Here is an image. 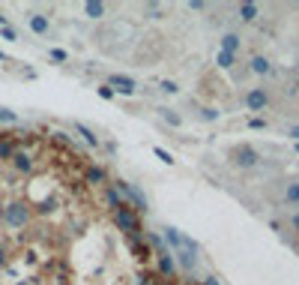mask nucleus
Here are the masks:
<instances>
[{
	"mask_svg": "<svg viewBox=\"0 0 299 285\" xmlns=\"http://www.w3.org/2000/svg\"><path fill=\"white\" fill-rule=\"evenodd\" d=\"M12 162H15L18 171H30V168H33V162H30L27 153H12Z\"/></svg>",
	"mask_w": 299,
	"mask_h": 285,
	"instance_id": "15",
	"label": "nucleus"
},
{
	"mask_svg": "<svg viewBox=\"0 0 299 285\" xmlns=\"http://www.w3.org/2000/svg\"><path fill=\"white\" fill-rule=\"evenodd\" d=\"M30 30H33V33H45V30H48V18L45 15H30Z\"/></svg>",
	"mask_w": 299,
	"mask_h": 285,
	"instance_id": "14",
	"label": "nucleus"
},
{
	"mask_svg": "<svg viewBox=\"0 0 299 285\" xmlns=\"http://www.w3.org/2000/svg\"><path fill=\"white\" fill-rule=\"evenodd\" d=\"M108 87H111V90L117 87L120 93H126V96H132L138 84H135V78H129V75H120V72H111V78H108Z\"/></svg>",
	"mask_w": 299,
	"mask_h": 285,
	"instance_id": "3",
	"label": "nucleus"
},
{
	"mask_svg": "<svg viewBox=\"0 0 299 285\" xmlns=\"http://www.w3.org/2000/svg\"><path fill=\"white\" fill-rule=\"evenodd\" d=\"M233 162L240 165V168H251V165H257V150H251V147H236L233 150Z\"/></svg>",
	"mask_w": 299,
	"mask_h": 285,
	"instance_id": "4",
	"label": "nucleus"
},
{
	"mask_svg": "<svg viewBox=\"0 0 299 285\" xmlns=\"http://www.w3.org/2000/svg\"><path fill=\"white\" fill-rule=\"evenodd\" d=\"M293 228L299 231V213H293Z\"/></svg>",
	"mask_w": 299,
	"mask_h": 285,
	"instance_id": "35",
	"label": "nucleus"
},
{
	"mask_svg": "<svg viewBox=\"0 0 299 285\" xmlns=\"http://www.w3.org/2000/svg\"><path fill=\"white\" fill-rule=\"evenodd\" d=\"M0 156H12V147H9V144H3V141H0Z\"/></svg>",
	"mask_w": 299,
	"mask_h": 285,
	"instance_id": "29",
	"label": "nucleus"
},
{
	"mask_svg": "<svg viewBox=\"0 0 299 285\" xmlns=\"http://www.w3.org/2000/svg\"><path fill=\"white\" fill-rule=\"evenodd\" d=\"M117 189H120V192L132 201V204H138V210H147V198H144V192L138 189V186H129V183L120 180V183H117Z\"/></svg>",
	"mask_w": 299,
	"mask_h": 285,
	"instance_id": "5",
	"label": "nucleus"
},
{
	"mask_svg": "<svg viewBox=\"0 0 299 285\" xmlns=\"http://www.w3.org/2000/svg\"><path fill=\"white\" fill-rule=\"evenodd\" d=\"M114 222H117V228L120 231H126V234H132V231H138V219H135V210L132 207H120L117 213H114Z\"/></svg>",
	"mask_w": 299,
	"mask_h": 285,
	"instance_id": "2",
	"label": "nucleus"
},
{
	"mask_svg": "<svg viewBox=\"0 0 299 285\" xmlns=\"http://www.w3.org/2000/svg\"><path fill=\"white\" fill-rule=\"evenodd\" d=\"M284 204L287 207H299V180H290L284 186Z\"/></svg>",
	"mask_w": 299,
	"mask_h": 285,
	"instance_id": "8",
	"label": "nucleus"
},
{
	"mask_svg": "<svg viewBox=\"0 0 299 285\" xmlns=\"http://www.w3.org/2000/svg\"><path fill=\"white\" fill-rule=\"evenodd\" d=\"M204 285H218V279H215V276H207V279H204Z\"/></svg>",
	"mask_w": 299,
	"mask_h": 285,
	"instance_id": "34",
	"label": "nucleus"
},
{
	"mask_svg": "<svg viewBox=\"0 0 299 285\" xmlns=\"http://www.w3.org/2000/svg\"><path fill=\"white\" fill-rule=\"evenodd\" d=\"M66 57H69V54L63 51V48H51V60H57V63H66Z\"/></svg>",
	"mask_w": 299,
	"mask_h": 285,
	"instance_id": "25",
	"label": "nucleus"
},
{
	"mask_svg": "<svg viewBox=\"0 0 299 285\" xmlns=\"http://www.w3.org/2000/svg\"><path fill=\"white\" fill-rule=\"evenodd\" d=\"M87 180H90V183H102V180H105V171L93 165V168H87Z\"/></svg>",
	"mask_w": 299,
	"mask_h": 285,
	"instance_id": "20",
	"label": "nucleus"
},
{
	"mask_svg": "<svg viewBox=\"0 0 299 285\" xmlns=\"http://www.w3.org/2000/svg\"><path fill=\"white\" fill-rule=\"evenodd\" d=\"M3 219H6V225H12V228H24L27 219H30V210H27L21 201H12V204H6Z\"/></svg>",
	"mask_w": 299,
	"mask_h": 285,
	"instance_id": "1",
	"label": "nucleus"
},
{
	"mask_svg": "<svg viewBox=\"0 0 299 285\" xmlns=\"http://www.w3.org/2000/svg\"><path fill=\"white\" fill-rule=\"evenodd\" d=\"M165 243H171L174 250H183V234L176 228H165Z\"/></svg>",
	"mask_w": 299,
	"mask_h": 285,
	"instance_id": "13",
	"label": "nucleus"
},
{
	"mask_svg": "<svg viewBox=\"0 0 299 285\" xmlns=\"http://www.w3.org/2000/svg\"><path fill=\"white\" fill-rule=\"evenodd\" d=\"M99 96H102V99H114V90L111 87H99Z\"/></svg>",
	"mask_w": 299,
	"mask_h": 285,
	"instance_id": "28",
	"label": "nucleus"
},
{
	"mask_svg": "<svg viewBox=\"0 0 299 285\" xmlns=\"http://www.w3.org/2000/svg\"><path fill=\"white\" fill-rule=\"evenodd\" d=\"M158 87L165 90V93H176V90H180V87L174 84V81H168V78H165V81H158Z\"/></svg>",
	"mask_w": 299,
	"mask_h": 285,
	"instance_id": "26",
	"label": "nucleus"
},
{
	"mask_svg": "<svg viewBox=\"0 0 299 285\" xmlns=\"http://www.w3.org/2000/svg\"><path fill=\"white\" fill-rule=\"evenodd\" d=\"M236 48H240V36H236V33H225V36H222V51L236 54Z\"/></svg>",
	"mask_w": 299,
	"mask_h": 285,
	"instance_id": "11",
	"label": "nucleus"
},
{
	"mask_svg": "<svg viewBox=\"0 0 299 285\" xmlns=\"http://www.w3.org/2000/svg\"><path fill=\"white\" fill-rule=\"evenodd\" d=\"M0 60H6V54H3V51H0Z\"/></svg>",
	"mask_w": 299,
	"mask_h": 285,
	"instance_id": "37",
	"label": "nucleus"
},
{
	"mask_svg": "<svg viewBox=\"0 0 299 285\" xmlns=\"http://www.w3.org/2000/svg\"><path fill=\"white\" fill-rule=\"evenodd\" d=\"M84 15L87 18H102L105 15V3H99V0H87V3H84Z\"/></svg>",
	"mask_w": 299,
	"mask_h": 285,
	"instance_id": "10",
	"label": "nucleus"
},
{
	"mask_svg": "<svg viewBox=\"0 0 299 285\" xmlns=\"http://www.w3.org/2000/svg\"><path fill=\"white\" fill-rule=\"evenodd\" d=\"M248 126H251V129H264V120H254V117H251V120H248Z\"/></svg>",
	"mask_w": 299,
	"mask_h": 285,
	"instance_id": "31",
	"label": "nucleus"
},
{
	"mask_svg": "<svg viewBox=\"0 0 299 285\" xmlns=\"http://www.w3.org/2000/svg\"><path fill=\"white\" fill-rule=\"evenodd\" d=\"M248 66H251V72H257V75H269L272 72V66H269V60H266L264 54H254Z\"/></svg>",
	"mask_w": 299,
	"mask_h": 285,
	"instance_id": "9",
	"label": "nucleus"
},
{
	"mask_svg": "<svg viewBox=\"0 0 299 285\" xmlns=\"http://www.w3.org/2000/svg\"><path fill=\"white\" fill-rule=\"evenodd\" d=\"M75 129H78V135H81V138H84V141H87L90 147H96V144H99V138H96V135H93V132H90V129H87L84 123H75Z\"/></svg>",
	"mask_w": 299,
	"mask_h": 285,
	"instance_id": "17",
	"label": "nucleus"
},
{
	"mask_svg": "<svg viewBox=\"0 0 299 285\" xmlns=\"http://www.w3.org/2000/svg\"><path fill=\"white\" fill-rule=\"evenodd\" d=\"M287 135H290V138L299 144V126H290V132H287Z\"/></svg>",
	"mask_w": 299,
	"mask_h": 285,
	"instance_id": "32",
	"label": "nucleus"
},
{
	"mask_svg": "<svg viewBox=\"0 0 299 285\" xmlns=\"http://www.w3.org/2000/svg\"><path fill=\"white\" fill-rule=\"evenodd\" d=\"M257 12H261V9H257L254 3H243V6H240V18H243V21H254Z\"/></svg>",
	"mask_w": 299,
	"mask_h": 285,
	"instance_id": "16",
	"label": "nucleus"
},
{
	"mask_svg": "<svg viewBox=\"0 0 299 285\" xmlns=\"http://www.w3.org/2000/svg\"><path fill=\"white\" fill-rule=\"evenodd\" d=\"M3 36H6V39H18V33L12 30V27H3Z\"/></svg>",
	"mask_w": 299,
	"mask_h": 285,
	"instance_id": "30",
	"label": "nucleus"
},
{
	"mask_svg": "<svg viewBox=\"0 0 299 285\" xmlns=\"http://www.w3.org/2000/svg\"><path fill=\"white\" fill-rule=\"evenodd\" d=\"M158 270H162L165 276L174 273V261H171V255H158Z\"/></svg>",
	"mask_w": 299,
	"mask_h": 285,
	"instance_id": "19",
	"label": "nucleus"
},
{
	"mask_svg": "<svg viewBox=\"0 0 299 285\" xmlns=\"http://www.w3.org/2000/svg\"><path fill=\"white\" fill-rule=\"evenodd\" d=\"M296 153H299V144H296Z\"/></svg>",
	"mask_w": 299,
	"mask_h": 285,
	"instance_id": "38",
	"label": "nucleus"
},
{
	"mask_svg": "<svg viewBox=\"0 0 299 285\" xmlns=\"http://www.w3.org/2000/svg\"><path fill=\"white\" fill-rule=\"evenodd\" d=\"M189 9H194V12H201V9H204V3H201V0H192V3H189Z\"/></svg>",
	"mask_w": 299,
	"mask_h": 285,
	"instance_id": "33",
	"label": "nucleus"
},
{
	"mask_svg": "<svg viewBox=\"0 0 299 285\" xmlns=\"http://www.w3.org/2000/svg\"><path fill=\"white\" fill-rule=\"evenodd\" d=\"M176 258H180V268L186 270V273H192L197 268V252L194 250H176Z\"/></svg>",
	"mask_w": 299,
	"mask_h": 285,
	"instance_id": "7",
	"label": "nucleus"
},
{
	"mask_svg": "<svg viewBox=\"0 0 299 285\" xmlns=\"http://www.w3.org/2000/svg\"><path fill=\"white\" fill-rule=\"evenodd\" d=\"M15 120V111H9V108H0V123H12Z\"/></svg>",
	"mask_w": 299,
	"mask_h": 285,
	"instance_id": "24",
	"label": "nucleus"
},
{
	"mask_svg": "<svg viewBox=\"0 0 299 285\" xmlns=\"http://www.w3.org/2000/svg\"><path fill=\"white\" fill-rule=\"evenodd\" d=\"M0 268H3V250H0Z\"/></svg>",
	"mask_w": 299,
	"mask_h": 285,
	"instance_id": "36",
	"label": "nucleus"
},
{
	"mask_svg": "<svg viewBox=\"0 0 299 285\" xmlns=\"http://www.w3.org/2000/svg\"><path fill=\"white\" fill-rule=\"evenodd\" d=\"M150 243L158 250V255H168V250H165V237H158V234H150Z\"/></svg>",
	"mask_w": 299,
	"mask_h": 285,
	"instance_id": "22",
	"label": "nucleus"
},
{
	"mask_svg": "<svg viewBox=\"0 0 299 285\" xmlns=\"http://www.w3.org/2000/svg\"><path fill=\"white\" fill-rule=\"evenodd\" d=\"M153 153H156V159H162L165 165H174V156H171L168 150H162V147H153Z\"/></svg>",
	"mask_w": 299,
	"mask_h": 285,
	"instance_id": "21",
	"label": "nucleus"
},
{
	"mask_svg": "<svg viewBox=\"0 0 299 285\" xmlns=\"http://www.w3.org/2000/svg\"><path fill=\"white\" fill-rule=\"evenodd\" d=\"M158 114H162V120L168 126H183V117L176 114L174 108H158Z\"/></svg>",
	"mask_w": 299,
	"mask_h": 285,
	"instance_id": "12",
	"label": "nucleus"
},
{
	"mask_svg": "<svg viewBox=\"0 0 299 285\" xmlns=\"http://www.w3.org/2000/svg\"><path fill=\"white\" fill-rule=\"evenodd\" d=\"M108 201H111V204H114L117 210L123 207V204H120V189H117V186H114V189H108Z\"/></svg>",
	"mask_w": 299,
	"mask_h": 285,
	"instance_id": "23",
	"label": "nucleus"
},
{
	"mask_svg": "<svg viewBox=\"0 0 299 285\" xmlns=\"http://www.w3.org/2000/svg\"><path fill=\"white\" fill-rule=\"evenodd\" d=\"M201 117H204V120H215V117H218V111H215V108H204V111H201Z\"/></svg>",
	"mask_w": 299,
	"mask_h": 285,
	"instance_id": "27",
	"label": "nucleus"
},
{
	"mask_svg": "<svg viewBox=\"0 0 299 285\" xmlns=\"http://www.w3.org/2000/svg\"><path fill=\"white\" fill-rule=\"evenodd\" d=\"M233 60H236V54H228V51H218V57H215V63H218L222 69H230Z\"/></svg>",
	"mask_w": 299,
	"mask_h": 285,
	"instance_id": "18",
	"label": "nucleus"
},
{
	"mask_svg": "<svg viewBox=\"0 0 299 285\" xmlns=\"http://www.w3.org/2000/svg\"><path fill=\"white\" fill-rule=\"evenodd\" d=\"M266 102H269L266 90H261V87L248 90V96H246V105H248V111H264V108H266Z\"/></svg>",
	"mask_w": 299,
	"mask_h": 285,
	"instance_id": "6",
	"label": "nucleus"
}]
</instances>
